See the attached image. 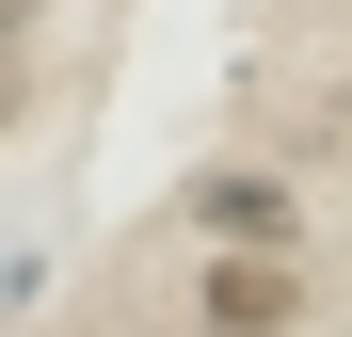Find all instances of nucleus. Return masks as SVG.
<instances>
[{
	"label": "nucleus",
	"instance_id": "f257e3e1",
	"mask_svg": "<svg viewBox=\"0 0 352 337\" xmlns=\"http://www.w3.org/2000/svg\"><path fill=\"white\" fill-rule=\"evenodd\" d=\"M208 321H288V273H272V257H224V273H208Z\"/></svg>",
	"mask_w": 352,
	"mask_h": 337
}]
</instances>
